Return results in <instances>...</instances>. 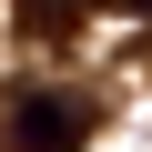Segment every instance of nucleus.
I'll return each instance as SVG.
<instances>
[{
    "label": "nucleus",
    "mask_w": 152,
    "mask_h": 152,
    "mask_svg": "<svg viewBox=\"0 0 152 152\" xmlns=\"http://www.w3.org/2000/svg\"><path fill=\"white\" fill-rule=\"evenodd\" d=\"M20 20H31V31H51V41H61V31H71V20H81V0H20Z\"/></svg>",
    "instance_id": "2"
},
{
    "label": "nucleus",
    "mask_w": 152,
    "mask_h": 152,
    "mask_svg": "<svg viewBox=\"0 0 152 152\" xmlns=\"http://www.w3.org/2000/svg\"><path fill=\"white\" fill-rule=\"evenodd\" d=\"M91 112L71 91H10V152H81Z\"/></svg>",
    "instance_id": "1"
}]
</instances>
